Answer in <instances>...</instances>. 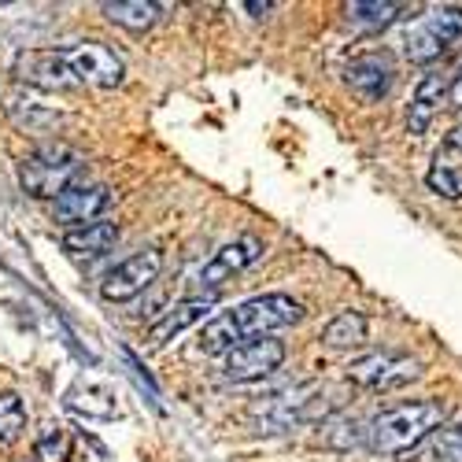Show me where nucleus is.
Returning a JSON list of instances; mask_svg holds the SVG:
<instances>
[{
  "label": "nucleus",
  "instance_id": "1",
  "mask_svg": "<svg viewBox=\"0 0 462 462\" xmlns=\"http://www.w3.org/2000/svg\"><path fill=\"white\" fill-rule=\"evenodd\" d=\"M303 315V307L285 296V292H266L255 300L237 303L234 311H222L215 315L204 329H200V352L204 356H229L234 348L248 340H263L266 333H278L285 326H296Z\"/></svg>",
  "mask_w": 462,
  "mask_h": 462
},
{
  "label": "nucleus",
  "instance_id": "2",
  "mask_svg": "<svg viewBox=\"0 0 462 462\" xmlns=\"http://www.w3.org/2000/svg\"><path fill=\"white\" fill-rule=\"evenodd\" d=\"M444 418L448 411L437 400L400 403L393 411L377 414L366 426V448L377 455H411L444 426Z\"/></svg>",
  "mask_w": 462,
  "mask_h": 462
},
{
  "label": "nucleus",
  "instance_id": "3",
  "mask_svg": "<svg viewBox=\"0 0 462 462\" xmlns=\"http://www.w3.org/2000/svg\"><path fill=\"white\" fill-rule=\"evenodd\" d=\"M82 167H86V156L79 148H70L63 141H52V144L33 148L30 156H23L19 181L37 200H60L63 192L74 185V178H79Z\"/></svg>",
  "mask_w": 462,
  "mask_h": 462
},
{
  "label": "nucleus",
  "instance_id": "4",
  "mask_svg": "<svg viewBox=\"0 0 462 462\" xmlns=\"http://www.w3.org/2000/svg\"><path fill=\"white\" fill-rule=\"evenodd\" d=\"M160 271H163V252L160 248H141L130 259H123L115 271H107V278L100 282V296L107 303H126L156 282Z\"/></svg>",
  "mask_w": 462,
  "mask_h": 462
},
{
  "label": "nucleus",
  "instance_id": "5",
  "mask_svg": "<svg viewBox=\"0 0 462 462\" xmlns=\"http://www.w3.org/2000/svg\"><path fill=\"white\" fill-rule=\"evenodd\" d=\"M421 374V363L411 359V356H396V352H374V356H363L348 366V377L363 389H374V393H393V389H403L414 377Z\"/></svg>",
  "mask_w": 462,
  "mask_h": 462
},
{
  "label": "nucleus",
  "instance_id": "6",
  "mask_svg": "<svg viewBox=\"0 0 462 462\" xmlns=\"http://www.w3.org/2000/svg\"><path fill=\"white\" fill-rule=\"evenodd\" d=\"M15 79L33 86V89H49V93H63V89L79 86V79H74V70H70L63 49H30V52H19L15 56Z\"/></svg>",
  "mask_w": 462,
  "mask_h": 462
},
{
  "label": "nucleus",
  "instance_id": "7",
  "mask_svg": "<svg viewBox=\"0 0 462 462\" xmlns=\"http://www.w3.org/2000/svg\"><path fill=\"white\" fill-rule=\"evenodd\" d=\"M67 52V63L74 70V79L86 82V86H97V89H115V86H123V60L115 56L107 45L100 42H79V45H70L63 49Z\"/></svg>",
  "mask_w": 462,
  "mask_h": 462
},
{
  "label": "nucleus",
  "instance_id": "8",
  "mask_svg": "<svg viewBox=\"0 0 462 462\" xmlns=\"http://www.w3.org/2000/svg\"><path fill=\"white\" fill-rule=\"evenodd\" d=\"M259 255H263V241L252 237V234H245V237H237V241H229V245H222V248L200 266V274H197L200 292H204V296H215V289H222L229 278H234L237 271H245V266H252Z\"/></svg>",
  "mask_w": 462,
  "mask_h": 462
},
{
  "label": "nucleus",
  "instance_id": "9",
  "mask_svg": "<svg viewBox=\"0 0 462 462\" xmlns=\"http://www.w3.org/2000/svg\"><path fill=\"white\" fill-rule=\"evenodd\" d=\"M282 363H285V344L274 337H263V340H248L229 352L222 363V377L226 381H259L266 374H274Z\"/></svg>",
  "mask_w": 462,
  "mask_h": 462
},
{
  "label": "nucleus",
  "instance_id": "10",
  "mask_svg": "<svg viewBox=\"0 0 462 462\" xmlns=\"http://www.w3.org/2000/svg\"><path fill=\"white\" fill-rule=\"evenodd\" d=\"M111 208V189L97 185V181H74L63 197L56 200V222L60 226H89L97 222V215H104Z\"/></svg>",
  "mask_w": 462,
  "mask_h": 462
},
{
  "label": "nucleus",
  "instance_id": "11",
  "mask_svg": "<svg viewBox=\"0 0 462 462\" xmlns=\"http://www.w3.org/2000/svg\"><path fill=\"white\" fill-rule=\"evenodd\" d=\"M426 185L444 200H462V126H455L433 152Z\"/></svg>",
  "mask_w": 462,
  "mask_h": 462
},
{
  "label": "nucleus",
  "instance_id": "12",
  "mask_svg": "<svg viewBox=\"0 0 462 462\" xmlns=\"http://www.w3.org/2000/svg\"><path fill=\"white\" fill-rule=\"evenodd\" d=\"M344 79H348L352 93H359L363 100L374 104V100H381V97H389V89H393V82H396V70H393L389 56L370 52V56H356V60L348 63V70H344Z\"/></svg>",
  "mask_w": 462,
  "mask_h": 462
},
{
  "label": "nucleus",
  "instance_id": "13",
  "mask_svg": "<svg viewBox=\"0 0 462 462\" xmlns=\"http://www.w3.org/2000/svg\"><path fill=\"white\" fill-rule=\"evenodd\" d=\"M448 93H451V74L430 70L414 89V100H411V111H407V130L411 134H426L430 123L437 119L440 104L448 100Z\"/></svg>",
  "mask_w": 462,
  "mask_h": 462
},
{
  "label": "nucleus",
  "instance_id": "14",
  "mask_svg": "<svg viewBox=\"0 0 462 462\" xmlns=\"http://www.w3.org/2000/svg\"><path fill=\"white\" fill-rule=\"evenodd\" d=\"M67 407L79 411L86 418H115L119 414V400L107 381H93V377H79L67 389Z\"/></svg>",
  "mask_w": 462,
  "mask_h": 462
},
{
  "label": "nucleus",
  "instance_id": "15",
  "mask_svg": "<svg viewBox=\"0 0 462 462\" xmlns=\"http://www.w3.org/2000/svg\"><path fill=\"white\" fill-rule=\"evenodd\" d=\"M211 303H215V296H192V300H181L178 307H171V311H167L160 322H152L148 340H152V344H167V340H174V337L185 333L189 326L204 322L208 311H211Z\"/></svg>",
  "mask_w": 462,
  "mask_h": 462
},
{
  "label": "nucleus",
  "instance_id": "16",
  "mask_svg": "<svg viewBox=\"0 0 462 462\" xmlns=\"http://www.w3.org/2000/svg\"><path fill=\"white\" fill-rule=\"evenodd\" d=\"M119 241V226L115 222H89L79 229H67L63 234V252L74 259H97L104 252H111V245Z\"/></svg>",
  "mask_w": 462,
  "mask_h": 462
},
{
  "label": "nucleus",
  "instance_id": "17",
  "mask_svg": "<svg viewBox=\"0 0 462 462\" xmlns=\"http://www.w3.org/2000/svg\"><path fill=\"white\" fill-rule=\"evenodd\" d=\"M411 462H462V421L440 426L418 451H411Z\"/></svg>",
  "mask_w": 462,
  "mask_h": 462
},
{
  "label": "nucleus",
  "instance_id": "18",
  "mask_svg": "<svg viewBox=\"0 0 462 462\" xmlns=\"http://www.w3.org/2000/svg\"><path fill=\"white\" fill-rule=\"evenodd\" d=\"M104 15L115 26H126L134 33H141L148 26H156L160 5H152V0H111V5H104Z\"/></svg>",
  "mask_w": 462,
  "mask_h": 462
},
{
  "label": "nucleus",
  "instance_id": "19",
  "mask_svg": "<svg viewBox=\"0 0 462 462\" xmlns=\"http://www.w3.org/2000/svg\"><path fill=\"white\" fill-rule=\"evenodd\" d=\"M322 344H326V348H359V344H366V315L340 311L322 329Z\"/></svg>",
  "mask_w": 462,
  "mask_h": 462
},
{
  "label": "nucleus",
  "instance_id": "20",
  "mask_svg": "<svg viewBox=\"0 0 462 462\" xmlns=\"http://www.w3.org/2000/svg\"><path fill=\"white\" fill-rule=\"evenodd\" d=\"M344 12H348V23L359 30H381V26L400 19L403 5H389V0H356V5H348Z\"/></svg>",
  "mask_w": 462,
  "mask_h": 462
},
{
  "label": "nucleus",
  "instance_id": "21",
  "mask_svg": "<svg viewBox=\"0 0 462 462\" xmlns=\"http://www.w3.org/2000/svg\"><path fill=\"white\" fill-rule=\"evenodd\" d=\"M26 430V403L19 393H0V444H15Z\"/></svg>",
  "mask_w": 462,
  "mask_h": 462
},
{
  "label": "nucleus",
  "instance_id": "22",
  "mask_svg": "<svg viewBox=\"0 0 462 462\" xmlns=\"http://www.w3.org/2000/svg\"><path fill=\"white\" fill-rule=\"evenodd\" d=\"M8 115H12L19 126H26V130H49V126L60 123V111H52V107H45V104H37V100H23V97H12Z\"/></svg>",
  "mask_w": 462,
  "mask_h": 462
},
{
  "label": "nucleus",
  "instance_id": "23",
  "mask_svg": "<svg viewBox=\"0 0 462 462\" xmlns=\"http://www.w3.org/2000/svg\"><path fill=\"white\" fill-rule=\"evenodd\" d=\"M421 26H426L437 42L448 49L451 42H458L462 37V8H455V5H440V8H433L426 19H421Z\"/></svg>",
  "mask_w": 462,
  "mask_h": 462
},
{
  "label": "nucleus",
  "instance_id": "24",
  "mask_svg": "<svg viewBox=\"0 0 462 462\" xmlns=\"http://www.w3.org/2000/svg\"><path fill=\"white\" fill-rule=\"evenodd\" d=\"M403 45H407V60H411V63H421V67L433 63V60H440V56L448 52V49H444V45L437 42V37H433L426 26H421V23L407 33V42H403Z\"/></svg>",
  "mask_w": 462,
  "mask_h": 462
},
{
  "label": "nucleus",
  "instance_id": "25",
  "mask_svg": "<svg viewBox=\"0 0 462 462\" xmlns=\"http://www.w3.org/2000/svg\"><path fill=\"white\" fill-rule=\"evenodd\" d=\"M70 455V437L60 426H45L37 433V458L42 462H67Z\"/></svg>",
  "mask_w": 462,
  "mask_h": 462
},
{
  "label": "nucleus",
  "instance_id": "26",
  "mask_svg": "<svg viewBox=\"0 0 462 462\" xmlns=\"http://www.w3.org/2000/svg\"><path fill=\"white\" fill-rule=\"evenodd\" d=\"M448 104H451L455 111H462V60H458V67H455V74H451V93H448Z\"/></svg>",
  "mask_w": 462,
  "mask_h": 462
},
{
  "label": "nucleus",
  "instance_id": "27",
  "mask_svg": "<svg viewBox=\"0 0 462 462\" xmlns=\"http://www.w3.org/2000/svg\"><path fill=\"white\" fill-rule=\"evenodd\" d=\"M252 15H266V12H274V5H248Z\"/></svg>",
  "mask_w": 462,
  "mask_h": 462
}]
</instances>
